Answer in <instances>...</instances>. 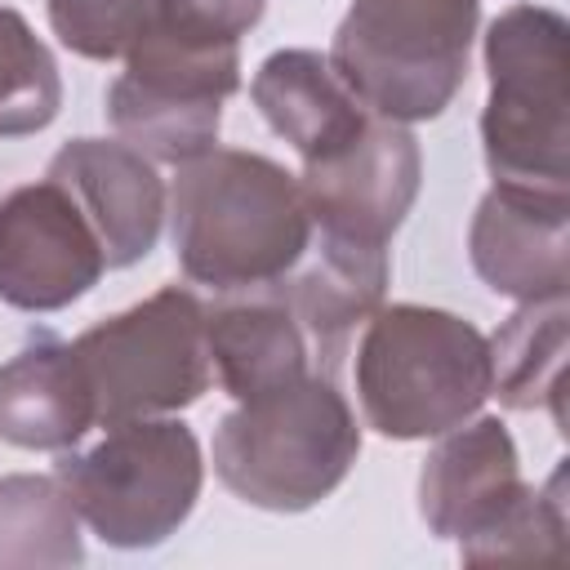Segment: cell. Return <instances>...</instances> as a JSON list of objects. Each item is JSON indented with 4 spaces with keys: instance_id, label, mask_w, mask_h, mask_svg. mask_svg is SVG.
<instances>
[{
    "instance_id": "obj_8",
    "label": "cell",
    "mask_w": 570,
    "mask_h": 570,
    "mask_svg": "<svg viewBox=\"0 0 570 570\" xmlns=\"http://www.w3.org/2000/svg\"><path fill=\"white\" fill-rule=\"evenodd\" d=\"M240 89V45L151 22L107 89V120L147 160L183 165L218 142L223 102Z\"/></svg>"
},
{
    "instance_id": "obj_14",
    "label": "cell",
    "mask_w": 570,
    "mask_h": 570,
    "mask_svg": "<svg viewBox=\"0 0 570 570\" xmlns=\"http://www.w3.org/2000/svg\"><path fill=\"white\" fill-rule=\"evenodd\" d=\"M387 276H392L387 245H356V240L321 236L312 263H298L289 276L272 281L285 307L294 312V321L303 325L321 374L334 379L356 325H365L370 312L383 307Z\"/></svg>"
},
{
    "instance_id": "obj_6",
    "label": "cell",
    "mask_w": 570,
    "mask_h": 570,
    "mask_svg": "<svg viewBox=\"0 0 570 570\" xmlns=\"http://www.w3.org/2000/svg\"><path fill=\"white\" fill-rule=\"evenodd\" d=\"M80 521L107 548H156L196 508L205 463L196 432L169 414L116 423L94 450L62 454L58 472Z\"/></svg>"
},
{
    "instance_id": "obj_2",
    "label": "cell",
    "mask_w": 570,
    "mask_h": 570,
    "mask_svg": "<svg viewBox=\"0 0 570 570\" xmlns=\"http://www.w3.org/2000/svg\"><path fill=\"white\" fill-rule=\"evenodd\" d=\"M356 401L365 423L392 441H423L459 428L490 396L485 334L423 303L374 307L356 343Z\"/></svg>"
},
{
    "instance_id": "obj_7",
    "label": "cell",
    "mask_w": 570,
    "mask_h": 570,
    "mask_svg": "<svg viewBox=\"0 0 570 570\" xmlns=\"http://www.w3.org/2000/svg\"><path fill=\"white\" fill-rule=\"evenodd\" d=\"M71 352L94 392V414L107 428L178 414L196 405L214 379L205 303L183 285H165L129 312L98 321Z\"/></svg>"
},
{
    "instance_id": "obj_17",
    "label": "cell",
    "mask_w": 570,
    "mask_h": 570,
    "mask_svg": "<svg viewBox=\"0 0 570 570\" xmlns=\"http://www.w3.org/2000/svg\"><path fill=\"white\" fill-rule=\"evenodd\" d=\"M94 423V392L71 343L36 338L0 365V441L18 450H71Z\"/></svg>"
},
{
    "instance_id": "obj_10",
    "label": "cell",
    "mask_w": 570,
    "mask_h": 570,
    "mask_svg": "<svg viewBox=\"0 0 570 570\" xmlns=\"http://www.w3.org/2000/svg\"><path fill=\"white\" fill-rule=\"evenodd\" d=\"M107 254L80 205L53 178L13 187L0 200V298L18 312H58L85 298Z\"/></svg>"
},
{
    "instance_id": "obj_12",
    "label": "cell",
    "mask_w": 570,
    "mask_h": 570,
    "mask_svg": "<svg viewBox=\"0 0 570 570\" xmlns=\"http://www.w3.org/2000/svg\"><path fill=\"white\" fill-rule=\"evenodd\" d=\"M80 205L89 227L102 240L107 267H129L147 258L165 223V183L156 165L116 138H71L53 151L49 174Z\"/></svg>"
},
{
    "instance_id": "obj_18",
    "label": "cell",
    "mask_w": 570,
    "mask_h": 570,
    "mask_svg": "<svg viewBox=\"0 0 570 570\" xmlns=\"http://www.w3.org/2000/svg\"><path fill=\"white\" fill-rule=\"evenodd\" d=\"M490 343V392L508 410H548L566 428V343H570V303L534 298L521 303Z\"/></svg>"
},
{
    "instance_id": "obj_20",
    "label": "cell",
    "mask_w": 570,
    "mask_h": 570,
    "mask_svg": "<svg viewBox=\"0 0 570 570\" xmlns=\"http://www.w3.org/2000/svg\"><path fill=\"white\" fill-rule=\"evenodd\" d=\"M62 107V76L31 22L0 4V138L45 129Z\"/></svg>"
},
{
    "instance_id": "obj_16",
    "label": "cell",
    "mask_w": 570,
    "mask_h": 570,
    "mask_svg": "<svg viewBox=\"0 0 570 570\" xmlns=\"http://www.w3.org/2000/svg\"><path fill=\"white\" fill-rule=\"evenodd\" d=\"M249 98L303 160L338 151L370 120L365 102L334 71L330 53L316 49H276L272 58H263L249 80Z\"/></svg>"
},
{
    "instance_id": "obj_4",
    "label": "cell",
    "mask_w": 570,
    "mask_h": 570,
    "mask_svg": "<svg viewBox=\"0 0 570 570\" xmlns=\"http://www.w3.org/2000/svg\"><path fill=\"white\" fill-rule=\"evenodd\" d=\"M566 45L570 22L543 4H512L485 31L490 98L481 147L499 187L570 196Z\"/></svg>"
},
{
    "instance_id": "obj_9",
    "label": "cell",
    "mask_w": 570,
    "mask_h": 570,
    "mask_svg": "<svg viewBox=\"0 0 570 570\" xmlns=\"http://www.w3.org/2000/svg\"><path fill=\"white\" fill-rule=\"evenodd\" d=\"M423 183L419 138L383 116H370L356 138L321 160H303L298 187L321 236L387 245L405 223Z\"/></svg>"
},
{
    "instance_id": "obj_15",
    "label": "cell",
    "mask_w": 570,
    "mask_h": 570,
    "mask_svg": "<svg viewBox=\"0 0 570 570\" xmlns=\"http://www.w3.org/2000/svg\"><path fill=\"white\" fill-rule=\"evenodd\" d=\"M205 334L214 374L232 401H249L272 387L321 374L312 343L276 285L223 294L214 307H205Z\"/></svg>"
},
{
    "instance_id": "obj_23",
    "label": "cell",
    "mask_w": 570,
    "mask_h": 570,
    "mask_svg": "<svg viewBox=\"0 0 570 570\" xmlns=\"http://www.w3.org/2000/svg\"><path fill=\"white\" fill-rule=\"evenodd\" d=\"M263 4L267 0H156L151 22L196 36V40L240 45V36L263 18Z\"/></svg>"
},
{
    "instance_id": "obj_1",
    "label": "cell",
    "mask_w": 570,
    "mask_h": 570,
    "mask_svg": "<svg viewBox=\"0 0 570 570\" xmlns=\"http://www.w3.org/2000/svg\"><path fill=\"white\" fill-rule=\"evenodd\" d=\"M165 214L183 276L214 294L263 289L289 276L312 249V214L298 178L240 147H209L183 160Z\"/></svg>"
},
{
    "instance_id": "obj_19",
    "label": "cell",
    "mask_w": 570,
    "mask_h": 570,
    "mask_svg": "<svg viewBox=\"0 0 570 570\" xmlns=\"http://www.w3.org/2000/svg\"><path fill=\"white\" fill-rule=\"evenodd\" d=\"M80 512L58 476H0V570L80 566Z\"/></svg>"
},
{
    "instance_id": "obj_3",
    "label": "cell",
    "mask_w": 570,
    "mask_h": 570,
    "mask_svg": "<svg viewBox=\"0 0 570 570\" xmlns=\"http://www.w3.org/2000/svg\"><path fill=\"white\" fill-rule=\"evenodd\" d=\"M361 454V428L330 374L236 401L214 432L218 481L267 512H307L334 494Z\"/></svg>"
},
{
    "instance_id": "obj_13",
    "label": "cell",
    "mask_w": 570,
    "mask_h": 570,
    "mask_svg": "<svg viewBox=\"0 0 570 570\" xmlns=\"http://www.w3.org/2000/svg\"><path fill=\"white\" fill-rule=\"evenodd\" d=\"M476 276L517 303L557 298L570 285V196L490 187L468 227Z\"/></svg>"
},
{
    "instance_id": "obj_21",
    "label": "cell",
    "mask_w": 570,
    "mask_h": 570,
    "mask_svg": "<svg viewBox=\"0 0 570 570\" xmlns=\"http://www.w3.org/2000/svg\"><path fill=\"white\" fill-rule=\"evenodd\" d=\"M566 468L552 472L548 485H530L525 499L485 534L476 548L463 552L468 566L490 561H566Z\"/></svg>"
},
{
    "instance_id": "obj_5",
    "label": "cell",
    "mask_w": 570,
    "mask_h": 570,
    "mask_svg": "<svg viewBox=\"0 0 570 570\" xmlns=\"http://www.w3.org/2000/svg\"><path fill=\"white\" fill-rule=\"evenodd\" d=\"M476 18L481 0H352L330 62L370 116L432 120L468 80Z\"/></svg>"
},
{
    "instance_id": "obj_22",
    "label": "cell",
    "mask_w": 570,
    "mask_h": 570,
    "mask_svg": "<svg viewBox=\"0 0 570 570\" xmlns=\"http://www.w3.org/2000/svg\"><path fill=\"white\" fill-rule=\"evenodd\" d=\"M156 18V0H49L53 36L94 62L125 58Z\"/></svg>"
},
{
    "instance_id": "obj_11",
    "label": "cell",
    "mask_w": 570,
    "mask_h": 570,
    "mask_svg": "<svg viewBox=\"0 0 570 570\" xmlns=\"http://www.w3.org/2000/svg\"><path fill=\"white\" fill-rule=\"evenodd\" d=\"M512 432L485 414L441 432L419 472V512L436 539H459V557L476 548L525 499Z\"/></svg>"
}]
</instances>
